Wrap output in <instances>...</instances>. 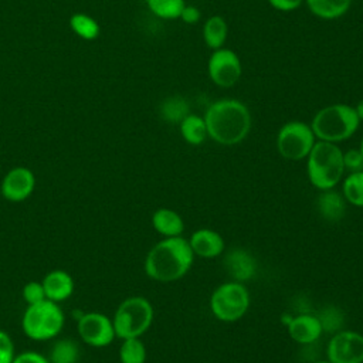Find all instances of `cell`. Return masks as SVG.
Instances as JSON below:
<instances>
[{"label": "cell", "instance_id": "6da1fadb", "mask_svg": "<svg viewBox=\"0 0 363 363\" xmlns=\"http://www.w3.org/2000/svg\"><path fill=\"white\" fill-rule=\"evenodd\" d=\"M203 118L208 138L224 146L238 145L251 130L250 109L235 98H223L213 102Z\"/></svg>", "mask_w": 363, "mask_h": 363}, {"label": "cell", "instance_id": "7a4b0ae2", "mask_svg": "<svg viewBox=\"0 0 363 363\" xmlns=\"http://www.w3.org/2000/svg\"><path fill=\"white\" fill-rule=\"evenodd\" d=\"M194 254L189 240L180 237H166L156 242L145 258L146 275L157 282H173L183 278L191 268Z\"/></svg>", "mask_w": 363, "mask_h": 363}, {"label": "cell", "instance_id": "3957f363", "mask_svg": "<svg viewBox=\"0 0 363 363\" xmlns=\"http://www.w3.org/2000/svg\"><path fill=\"white\" fill-rule=\"evenodd\" d=\"M308 179L316 189H333L343 177V150L332 142L316 140L306 156Z\"/></svg>", "mask_w": 363, "mask_h": 363}, {"label": "cell", "instance_id": "277c9868", "mask_svg": "<svg viewBox=\"0 0 363 363\" xmlns=\"http://www.w3.org/2000/svg\"><path fill=\"white\" fill-rule=\"evenodd\" d=\"M360 119L354 106L346 104H332L320 108L312 118L311 128L318 140L337 143L354 135Z\"/></svg>", "mask_w": 363, "mask_h": 363}, {"label": "cell", "instance_id": "5b68a950", "mask_svg": "<svg viewBox=\"0 0 363 363\" xmlns=\"http://www.w3.org/2000/svg\"><path fill=\"white\" fill-rule=\"evenodd\" d=\"M65 323V315L60 303L44 299L34 305H27L21 316L24 335L34 342L55 339Z\"/></svg>", "mask_w": 363, "mask_h": 363}, {"label": "cell", "instance_id": "8992f818", "mask_svg": "<svg viewBox=\"0 0 363 363\" xmlns=\"http://www.w3.org/2000/svg\"><path fill=\"white\" fill-rule=\"evenodd\" d=\"M153 316V306L147 298L136 295L123 299L112 318L116 337H140L150 328Z\"/></svg>", "mask_w": 363, "mask_h": 363}, {"label": "cell", "instance_id": "52a82bcc", "mask_svg": "<svg viewBox=\"0 0 363 363\" xmlns=\"http://www.w3.org/2000/svg\"><path fill=\"white\" fill-rule=\"evenodd\" d=\"M250 306V294L242 282L228 281L218 285L210 296L213 315L223 322L241 319Z\"/></svg>", "mask_w": 363, "mask_h": 363}, {"label": "cell", "instance_id": "ba28073f", "mask_svg": "<svg viewBox=\"0 0 363 363\" xmlns=\"http://www.w3.org/2000/svg\"><path fill=\"white\" fill-rule=\"evenodd\" d=\"M315 142L316 136L311 125L302 121H289L277 133V149L288 160L306 159Z\"/></svg>", "mask_w": 363, "mask_h": 363}, {"label": "cell", "instance_id": "9c48e42d", "mask_svg": "<svg viewBox=\"0 0 363 363\" xmlns=\"http://www.w3.org/2000/svg\"><path fill=\"white\" fill-rule=\"evenodd\" d=\"M79 339L92 347H106L116 337L112 319L98 311L84 312L77 319Z\"/></svg>", "mask_w": 363, "mask_h": 363}, {"label": "cell", "instance_id": "30bf717a", "mask_svg": "<svg viewBox=\"0 0 363 363\" xmlns=\"http://www.w3.org/2000/svg\"><path fill=\"white\" fill-rule=\"evenodd\" d=\"M207 72L213 84L220 88H230L238 82L242 74L241 60L230 48L213 50L207 62Z\"/></svg>", "mask_w": 363, "mask_h": 363}, {"label": "cell", "instance_id": "8fae6325", "mask_svg": "<svg viewBox=\"0 0 363 363\" xmlns=\"http://www.w3.org/2000/svg\"><path fill=\"white\" fill-rule=\"evenodd\" d=\"M330 363H363V335L354 330L336 332L326 347Z\"/></svg>", "mask_w": 363, "mask_h": 363}, {"label": "cell", "instance_id": "7c38bea8", "mask_svg": "<svg viewBox=\"0 0 363 363\" xmlns=\"http://www.w3.org/2000/svg\"><path fill=\"white\" fill-rule=\"evenodd\" d=\"M35 183V174L31 169L16 166L4 174L0 183V193L10 203H21L34 193Z\"/></svg>", "mask_w": 363, "mask_h": 363}, {"label": "cell", "instance_id": "4fadbf2b", "mask_svg": "<svg viewBox=\"0 0 363 363\" xmlns=\"http://www.w3.org/2000/svg\"><path fill=\"white\" fill-rule=\"evenodd\" d=\"M224 268L233 281L244 284L255 275L257 262L250 251L233 248L224 257Z\"/></svg>", "mask_w": 363, "mask_h": 363}, {"label": "cell", "instance_id": "5bb4252c", "mask_svg": "<svg viewBox=\"0 0 363 363\" xmlns=\"http://www.w3.org/2000/svg\"><path fill=\"white\" fill-rule=\"evenodd\" d=\"M286 328L291 339H294L299 345L315 343L323 332L316 315H312L309 312H303L296 316H292Z\"/></svg>", "mask_w": 363, "mask_h": 363}, {"label": "cell", "instance_id": "9a60e30c", "mask_svg": "<svg viewBox=\"0 0 363 363\" xmlns=\"http://www.w3.org/2000/svg\"><path fill=\"white\" fill-rule=\"evenodd\" d=\"M44 292H45V298L61 303L64 301H67L75 288L74 284V278L71 277L69 272L64 271V269H52L48 274L44 275V278L41 279Z\"/></svg>", "mask_w": 363, "mask_h": 363}, {"label": "cell", "instance_id": "2e32d148", "mask_svg": "<svg viewBox=\"0 0 363 363\" xmlns=\"http://www.w3.org/2000/svg\"><path fill=\"white\" fill-rule=\"evenodd\" d=\"M189 244L193 254L201 258H216L224 251V238L211 228L196 230L190 235Z\"/></svg>", "mask_w": 363, "mask_h": 363}, {"label": "cell", "instance_id": "e0dca14e", "mask_svg": "<svg viewBox=\"0 0 363 363\" xmlns=\"http://www.w3.org/2000/svg\"><path fill=\"white\" fill-rule=\"evenodd\" d=\"M346 200L343 194L333 189L322 190L316 200V208L319 216L329 223H339L346 214Z\"/></svg>", "mask_w": 363, "mask_h": 363}, {"label": "cell", "instance_id": "ac0fdd59", "mask_svg": "<svg viewBox=\"0 0 363 363\" xmlns=\"http://www.w3.org/2000/svg\"><path fill=\"white\" fill-rule=\"evenodd\" d=\"M152 225L164 238L180 237L184 231V221L180 214L167 207H160L153 213Z\"/></svg>", "mask_w": 363, "mask_h": 363}, {"label": "cell", "instance_id": "d6986e66", "mask_svg": "<svg viewBox=\"0 0 363 363\" xmlns=\"http://www.w3.org/2000/svg\"><path fill=\"white\" fill-rule=\"evenodd\" d=\"M353 0H305L309 11L323 20H335L345 16Z\"/></svg>", "mask_w": 363, "mask_h": 363}, {"label": "cell", "instance_id": "ffe728a7", "mask_svg": "<svg viewBox=\"0 0 363 363\" xmlns=\"http://www.w3.org/2000/svg\"><path fill=\"white\" fill-rule=\"evenodd\" d=\"M228 35V26L224 17L216 14L208 17L203 24V40L204 44L211 48L217 50L221 48Z\"/></svg>", "mask_w": 363, "mask_h": 363}, {"label": "cell", "instance_id": "44dd1931", "mask_svg": "<svg viewBox=\"0 0 363 363\" xmlns=\"http://www.w3.org/2000/svg\"><path fill=\"white\" fill-rule=\"evenodd\" d=\"M180 135L189 145L197 146L201 145L207 138V126L203 116H199L196 113H189L180 123Z\"/></svg>", "mask_w": 363, "mask_h": 363}, {"label": "cell", "instance_id": "7402d4cb", "mask_svg": "<svg viewBox=\"0 0 363 363\" xmlns=\"http://www.w3.org/2000/svg\"><path fill=\"white\" fill-rule=\"evenodd\" d=\"M160 116L169 123H180L189 113L190 106L180 95H172L160 104Z\"/></svg>", "mask_w": 363, "mask_h": 363}, {"label": "cell", "instance_id": "603a6c76", "mask_svg": "<svg viewBox=\"0 0 363 363\" xmlns=\"http://www.w3.org/2000/svg\"><path fill=\"white\" fill-rule=\"evenodd\" d=\"M81 350L78 343L72 339H58L54 342L48 360L50 363H77L79 360Z\"/></svg>", "mask_w": 363, "mask_h": 363}, {"label": "cell", "instance_id": "cb8c5ba5", "mask_svg": "<svg viewBox=\"0 0 363 363\" xmlns=\"http://www.w3.org/2000/svg\"><path fill=\"white\" fill-rule=\"evenodd\" d=\"M146 356H147V352L140 337L122 339V343L118 352V357L121 363H145Z\"/></svg>", "mask_w": 363, "mask_h": 363}, {"label": "cell", "instance_id": "d4e9b609", "mask_svg": "<svg viewBox=\"0 0 363 363\" xmlns=\"http://www.w3.org/2000/svg\"><path fill=\"white\" fill-rule=\"evenodd\" d=\"M345 200L353 206L363 207V170L349 173L342 183Z\"/></svg>", "mask_w": 363, "mask_h": 363}, {"label": "cell", "instance_id": "484cf974", "mask_svg": "<svg viewBox=\"0 0 363 363\" xmlns=\"http://www.w3.org/2000/svg\"><path fill=\"white\" fill-rule=\"evenodd\" d=\"M71 30L82 40H95L99 35V24L95 18L84 13H75L69 18Z\"/></svg>", "mask_w": 363, "mask_h": 363}, {"label": "cell", "instance_id": "4316f807", "mask_svg": "<svg viewBox=\"0 0 363 363\" xmlns=\"http://www.w3.org/2000/svg\"><path fill=\"white\" fill-rule=\"evenodd\" d=\"M149 10L159 18L174 20L180 18V14L186 6L184 0H146Z\"/></svg>", "mask_w": 363, "mask_h": 363}, {"label": "cell", "instance_id": "83f0119b", "mask_svg": "<svg viewBox=\"0 0 363 363\" xmlns=\"http://www.w3.org/2000/svg\"><path fill=\"white\" fill-rule=\"evenodd\" d=\"M316 318L319 319L323 332H339L343 325L345 313L337 306H325Z\"/></svg>", "mask_w": 363, "mask_h": 363}, {"label": "cell", "instance_id": "f1b7e54d", "mask_svg": "<svg viewBox=\"0 0 363 363\" xmlns=\"http://www.w3.org/2000/svg\"><path fill=\"white\" fill-rule=\"evenodd\" d=\"M21 296L26 305H34L47 299L41 281H28L21 289Z\"/></svg>", "mask_w": 363, "mask_h": 363}, {"label": "cell", "instance_id": "f546056e", "mask_svg": "<svg viewBox=\"0 0 363 363\" xmlns=\"http://www.w3.org/2000/svg\"><path fill=\"white\" fill-rule=\"evenodd\" d=\"M16 356L14 350V342L11 336L0 329V363H11Z\"/></svg>", "mask_w": 363, "mask_h": 363}, {"label": "cell", "instance_id": "4dcf8cb0", "mask_svg": "<svg viewBox=\"0 0 363 363\" xmlns=\"http://www.w3.org/2000/svg\"><path fill=\"white\" fill-rule=\"evenodd\" d=\"M343 164L345 170L362 172L363 170V155L359 149H349L343 152Z\"/></svg>", "mask_w": 363, "mask_h": 363}, {"label": "cell", "instance_id": "1f68e13d", "mask_svg": "<svg viewBox=\"0 0 363 363\" xmlns=\"http://www.w3.org/2000/svg\"><path fill=\"white\" fill-rule=\"evenodd\" d=\"M11 363H50L48 357L44 354L34 352V350H27L23 353H16L14 359Z\"/></svg>", "mask_w": 363, "mask_h": 363}, {"label": "cell", "instance_id": "d6a6232c", "mask_svg": "<svg viewBox=\"0 0 363 363\" xmlns=\"http://www.w3.org/2000/svg\"><path fill=\"white\" fill-rule=\"evenodd\" d=\"M268 4L278 10V11H294L296 10L302 3H305V0H267Z\"/></svg>", "mask_w": 363, "mask_h": 363}, {"label": "cell", "instance_id": "836d02e7", "mask_svg": "<svg viewBox=\"0 0 363 363\" xmlns=\"http://www.w3.org/2000/svg\"><path fill=\"white\" fill-rule=\"evenodd\" d=\"M200 10L196 6L186 4L180 14V20H183L186 24H196L200 20Z\"/></svg>", "mask_w": 363, "mask_h": 363}, {"label": "cell", "instance_id": "e575fe53", "mask_svg": "<svg viewBox=\"0 0 363 363\" xmlns=\"http://www.w3.org/2000/svg\"><path fill=\"white\" fill-rule=\"evenodd\" d=\"M354 111H356V113H357V116H359V119L362 122L363 121V98L357 102V105L354 106Z\"/></svg>", "mask_w": 363, "mask_h": 363}, {"label": "cell", "instance_id": "d590c367", "mask_svg": "<svg viewBox=\"0 0 363 363\" xmlns=\"http://www.w3.org/2000/svg\"><path fill=\"white\" fill-rule=\"evenodd\" d=\"M359 150H360V153L363 155V136H362V139H360V146H359Z\"/></svg>", "mask_w": 363, "mask_h": 363}, {"label": "cell", "instance_id": "8d00e7d4", "mask_svg": "<svg viewBox=\"0 0 363 363\" xmlns=\"http://www.w3.org/2000/svg\"><path fill=\"white\" fill-rule=\"evenodd\" d=\"M313 363H330L329 360H316V362H313Z\"/></svg>", "mask_w": 363, "mask_h": 363}]
</instances>
